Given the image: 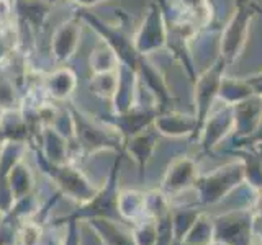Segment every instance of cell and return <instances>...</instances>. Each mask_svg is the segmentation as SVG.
Wrapping results in <instances>:
<instances>
[{
	"mask_svg": "<svg viewBox=\"0 0 262 245\" xmlns=\"http://www.w3.org/2000/svg\"><path fill=\"white\" fill-rule=\"evenodd\" d=\"M259 232V239H260V242H262V231H257Z\"/></svg>",
	"mask_w": 262,
	"mask_h": 245,
	"instance_id": "obj_39",
	"label": "cell"
},
{
	"mask_svg": "<svg viewBox=\"0 0 262 245\" xmlns=\"http://www.w3.org/2000/svg\"><path fill=\"white\" fill-rule=\"evenodd\" d=\"M159 137L161 134L152 125L149 128L143 129L141 133L131 136L129 139H126V141L123 142V151L131 155V159L136 162L139 172H143L144 167L147 165V162L151 160L156 147H158Z\"/></svg>",
	"mask_w": 262,
	"mask_h": 245,
	"instance_id": "obj_16",
	"label": "cell"
},
{
	"mask_svg": "<svg viewBox=\"0 0 262 245\" xmlns=\"http://www.w3.org/2000/svg\"><path fill=\"white\" fill-rule=\"evenodd\" d=\"M15 15L28 27L39 30L45 24L53 5L46 0H13Z\"/></svg>",
	"mask_w": 262,
	"mask_h": 245,
	"instance_id": "obj_21",
	"label": "cell"
},
{
	"mask_svg": "<svg viewBox=\"0 0 262 245\" xmlns=\"http://www.w3.org/2000/svg\"><path fill=\"white\" fill-rule=\"evenodd\" d=\"M248 82H249V84H251V85H254V84H259V82H262V72L259 74V76H257V77H252L251 80L248 79Z\"/></svg>",
	"mask_w": 262,
	"mask_h": 245,
	"instance_id": "obj_37",
	"label": "cell"
},
{
	"mask_svg": "<svg viewBox=\"0 0 262 245\" xmlns=\"http://www.w3.org/2000/svg\"><path fill=\"white\" fill-rule=\"evenodd\" d=\"M252 245H254V243H252ZM260 245H262V242H260Z\"/></svg>",
	"mask_w": 262,
	"mask_h": 245,
	"instance_id": "obj_40",
	"label": "cell"
},
{
	"mask_svg": "<svg viewBox=\"0 0 262 245\" xmlns=\"http://www.w3.org/2000/svg\"><path fill=\"white\" fill-rule=\"evenodd\" d=\"M82 18L80 15L76 13L71 18L64 20L59 27H57L53 33L51 38V53L53 61L57 65H64L69 62L74 54H76L79 43H80V35H82Z\"/></svg>",
	"mask_w": 262,
	"mask_h": 245,
	"instance_id": "obj_10",
	"label": "cell"
},
{
	"mask_svg": "<svg viewBox=\"0 0 262 245\" xmlns=\"http://www.w3.org/2000/svg\"><path fill=\"white\" fill-rule=\"evenodd\" d=\"M4 141L31 142V129L21 108L0 113V142Z\"/></svg>",
	"mask_w": 262,
	"mask_h": 245,
	"instance_id": "obj_19",
	"label": "cell"
},
{
	"mask_svg": "<svg viewBox=\"0 0 262 245\" xmlns=\"http://www.w3.org/2000/svg\"><path fill=\"white\" fill-rule=\"evenodd\" d=\"M174 245H190V243H185V242H176ZM205 245H225V243H221V242L213 240V242H210V243H205Z\"/></svg>",
	"mask_w": 262,
	"mask_h": 245,
	"instance_id": "obj_38",
	"label": "cell"
},
{
	"mask_svg": "<svg viewBox=\"0 0 262 245\" xmlns=\"http://www.w3.org/2000/svg\"><path fill=\"white\" fill-rule=\"evenodd\" d=\"M234 131L237 139L234 141H243L254 134L262 119V96H254L234 105Z\"/></svg>",
	"mask_w": 262,
	"mask_h": 245,
	"instance_id": "obj_15",
	"label": "cell"
},
{
	"mask_svg": "<svg viewBox=\"0 0 262 245\" xmlns=\"http://www.w3.org/2000/svg\"><path fill=\"white\" fill-rule=\"evenodd\" d=\"M243 183H246L244 165L241 160H234L223 167H218L208 175H199L192 188L196 193L199 206H210L225 200Z\"/></svg>",
	"mask_w": 262,
	"mask_h": 245,
	"instance_id": "obj_3",
	"label": "cell"
},
{
	"mask_svg": "<svg viewBox=\"0 0 262 245\" xmlns=\"http://www.w3.org/2000/svg\"><path fill=\"white\" fill-rule=\"evenodd\" d=\"M118 212L125 223L133 226L138 220L147 217V191L125 188L118 193Z\"/></svg>",
	"mask_w": 262,
	"mask_h": 245,
	"instance_id": "obj_18",
	"label": "cell"
},
{
	"mask_svg": "<svg viewBox=\"0 0 262 245\" xmlns=\"http://www.w3.org/2000/svg\"><path fill=\"white\" fill-rule=\"evenodd\" d=\"M215 240L225 245H252L256 231L252 208H239L213 217Z\"/></svg>",
	"mask_w": 262,
	"mask_h": 245,
	"instance_id": "obj_5",
	"label": "cell"
},
{
	"mask_svg": "<svg viewBox=\"0 0 262 245\" xmlns=\"http://www.w3.org/2000/svg\"><path fill=\"white\" fill-rule=\"evenodd\" d=\"M118 85V69L115 72H103V74H92L89 79V88L94 95L102 100H110L115 95V90Z\"/></svg>",
	"mask_w": 262,
	"mask_h": 245,
	"instance_id": "obj_28",
	"label": "cell"
},
{
	"mask_svg": "<svg viewBox=\"0 0 262 245\" xmlns=\"http://www.w3.org/2000/svg\"><path fill=\"white\" fill-rule=\"evenodd\" d=\"M259 10V7L252 0H237L236 12L233 18L228 21L223 36H221V53L220 57L228 65L233 64L234 59L241 54L248 36V24L251 18Z\"/></svg>",
	"mask_w": 262,
	"mask_h": 245,
	"instance_id": "obj_6",
	"label": "cell"
},
{
	"mask_svg": "<svg viewBox=\"0 0 262 245\" xmlns=\"http://www.w3.org/2000/svg\"><path fill=\"white\" fill-rule=\"evenodd\" d=\"M167 39V28H166V16L161 8L159 2L156 0L147 8L143 23L139 24L133 36V44L136 51L143 56H147L156 49L162 47Z\"/></svg>",
	"mask_w": 262,
	"mask_h": 245,
	"instance_id": "obj_9",
	"label": "cell"
},
{
	"mask_svg": "<svg viewBox=\"0 0 262 245\" xmlns=\"http://www.w3.org/2000/svg\"><path fill=\"white\" fill-rule=\"evenodd\" d=\"M74 5H77L80 8H90V7H97L100 4H105V2H112V0H69Z\"/></svg>",
	"mask_w": 262,
	"mask_h": 245,
	"instance_id": "obj_36",
	"label": "cell"
},
{
	"mask_svg": "<svg viewBox=\"0 0 262 245\" xmlns=\"http://www.w3.org/2000/svg\"><path fill=\"white\" fill-rule=\"evenodd\" d=\"M36 155V162L39 165V170L43 172L48 178L51 180L54 188L59 191L61 196L74 201L80 206L85 204L97 194L98 188L92 180H90L84 170L77 167V163H64V165H51V163L45 162L39 155Z\"/></svg>",
	"mask_w": 262,
	"mask_h": 245,
	"instance_id": "obj_2",
	"label": "cell"
},
{
	"mask_svg": "<svg viewBox=\"0 0 262 245\" xmlns=\"http://www.w3.org/2000/svg\"><path fill=\"white\" fill-rule=\"evenodd\" d=\"M234 129V110L231 105H228L225 110L218 111L213 116H208L200 131V144L203 152H210L220 144L229 131Z\"/></svg>",
	"mask_w": 262,
	"mask_h": 245,
	"instance_id": "obj_14",
	"label": "cell"
},
{
	"mask_svg": "<svg viewBox=\"0 0 262 245\" xmlns=\"http://www.w3.org/2000/svg\"><path fill=\"white\" fill-rule=\"evenodd\" d=\"M254 209V220H256V229L257 231H262V190L257 191L256 200H254L252 204Z\"/></svg>",
	"mask_w": 262,
	"mask_h": 245,
	"instance_id": "obj_35",
	"label": "cell"
},
{
	"mask_svg": "<svg viewBox=\"0 0 262 245\" xmlns=\"http://www.w3.org/2000/svg\"><path fill=\"white\" fill-rule=\"evenodd\" d=\"M154 128L158 129L161 136L180 137V136H192L196 133V119L195 116L176 113V111H162L154 119Z\"/></svg>",
	"mask_w": 262,
	"mask_h": 245,
	"instance_id": "obj_17",
	"label": "cell"
},
{
	"mask_svg": "<svg viewBox=\"0 0 262 245\" xmlns=\"http://www.w3.org/2000/svg\"><path fill=\"white\" fill-rule=\"evenodd\" d=\"M43 224L36 219H27L16 226L13 245H43L45 240Z\"/></svg>",
	"mask_w": 262,
	"mask_h": 245,
	"instance_id": "obj_27",
	"label": "cell"
},
{
	"mask_svg": "<svg viewBox=\"0 0 262 245\" xmlns=\"http://www.w3.org/2000/svg\"><path fill=\"white\" fill-rule=\"evenodd\" d=\"M0 70H2V69H0Z\"/></svg>",
	"mask_w": 262,
	"mask_h": 245,
	"instance_id": "obj_42",
	"label": "cell"
},
{
	"mask_svg": "<svg viewBox=\"0 0 262 245\" xmlns=\"http://www.w3.org/2000/svg\"><path fill=\"white\" fill-rule=\"evenodd\" d=\"M196 178H199L196 162L190 157H179L169 163L159 190L170 198V196L193 186Z\"/></svg>",
	"mask_w": 262,
	"mask_h": 245,
	"instance_id": "obj_11",
	"label": "cell"
},
{
	"mask_svg": "<svg viewBox=\"0 0 262 245\" xmlns=\"http://www.w3.org/2000/svg\"><path fill=\"white\" fill-rule=\"evenodd\" d=\"M23 105V96L18 93V90L13 85V82L4 76L0 70V113L20 110Z\"/></svg>",
	"mask_w": 262,
	"mask_h": 245,
	"instance_id": "obj_30",
	"label": "cell"
},
{
	"mask_svg": "<svg viewBox=\"0 0 262 245\" xmlns=\"http://www.w3.org/2000/svg\"><path fill=\"white\" fill-rule=\"evenodd\" d=\"M84 223L102 245H136L131 224L120 219L92 217Z\"/></svg>",
	"mask_w": 262,
	"mask_h": 245,
	"instance_id": "obj_12",
	"label": "cell"
},
{
	"mask_svg": "<svg viewBox=\"0 0 262 245\" xmlns=\"http://www.w3.org/2000/svg\"><path fill=\"white\" fill-rule=\"evenodd\" d=\"M28 151L27 142L4 141L0 142V177H7L16 163L25 159Z\"/></svg>",
	"mask_w": 262,
	"mask_h": 245,
	"instance_id": "obj_26",
	"label": "cell"
},
{
	"mask_svg": "<svg viewBox=\"0 0 262 245\" xmlns=\"http://www.w3.org/2000/svg\"><path fill=\"white\" fill-rule=\"evenodd\" d=\"M202 211L203 209L193 206H174L172 204V226H174L176 242H182L185 239L187 232L190 231V227L193 226Z\"/></svg>",
	"mask_w": 262,
	"mask_h": 245,
	"instance_id": "obj_25",
	"label": "cell"
},
{
	"mask_svg": "<svg viewBox=\"0 0 262 245\" xmlns=\"http://www.w3.org/2000/svg\"><path fill=\"white\" fill-rule=\"evenodd\" d=\"M120 61L113 49L105 43V41H98L97 46L92 49L89 59V67L92 74H103V72H115L118 69Z\"/></svg>",
	"mask_w": 262,
	"mask_h": 245,
	"instance_id": "obj_23",
	"label": "cell"
},
{
	"mask_svg": "<svg viewBox=\"0 0 262 245\" xmlns=\"http://www.w3.org/2000/svg\"><path fill=\"white\" fill-rule=\"evenodd\" d=\"M41 87L53 103L68 102L77 88V76L68 65H59L57 69L46 74Z\"/></svg>",
	"mask_w": 262,
	"mask_h": 245,
	"instance_id": "obj_13",
	"label": "cell"
},
{
	"mask_svg": "<svg viewBox=\"0 0 262 245\" xmlns=\"http://www.w3.org/2000/svg\"><path fill=\"white\" fill-rule=\"evenodd\" d=\"M244 165L246 183L251 185L256 191L262 190V147L260 145H248V147H236L229 151Z\"/></svg>",
	"mask_w": 262,
	"mask_h": 245,
	"instance_id": "obj_20",
	"label": "cell"
},
{
	"mask_svg": "<svg viewBox=\"0 0 262 245\" xmlns=\"http://www.w3.org/2000/svg\"><path fill=\"white\" fill-rule=\"evenodd\" d=\"M213 240H215V223H213V216H210L203 209L182 242L190 245H205Z\"/></svg>",
	"mask_w": 262,
	"mask_h": 245,
	"instance_id": "obj_24",
	"label": "cell"
},
{
	"mask_svg": "<svg viewBox=\"0 0 262 245\" xmlns=\"http://www.w3.org/2000/svg\"><path fill=\"white\" fill-rule=\"evenodd\" d=\"M69 110L74 119V144L80 154L94 155L105 151L123 152V141L117 131L103 125L100 119L94 121L74 106H69Z\"/></svg>",
	"mask_w": 262,
	"mask_h": 245,
	"instance_id": "obj_1",
	"label": "cell"
},
{
	"mask_svg": "<svg viewBox=\"0 0 262 245\" xmlns=\"http://www.w3.org/2000/svg\"><path fill=\"white\" fill-rule=\"evenodd\" d=\"M120 165H121V154L117 155V159L112 163L108 177H106L105 183L98 188L97 194L85 204H80L77 209L72 212L71 216L59 219L61 223L66 220H79L84 223L87 219L92 217H110V219H120L118 212V193H120Z\"/></svg>",
	"mask_w": 262,
	"mask_h": 245,
	"instance_id": "obj_4",
	"label": "cell"
},
{
	"mask_svg": "<svg viewBox=\"0 0 262 245\" xmlns=\"http://www.w3.org/2000/svg\"><path fill=\"white\" fill-rule=\"evenodd\" d=\"M228 64L218 57L216 62L208 70H205L199 79H195V119H196V133L195 137L200 136V131L205 121L210 116V108L215 98L220 95L221 82H223V72Z\"/></svg>",
	"mask_w": 262,
	"mask_h": 245,
	"instance_id": "obj_7",
	"label": "cell"
},
{
	"mask_svg": "<svg viewBox=\"0 0 262 245\" xmlns=\"http://www.w3.org/2000/svg\"><path fill=\"white\" fill-rule=\"evenodd\" d=\"M61 226H62L61 245H82L79 220H66Z\"/></svg>",
	"mask_w": 262,
	"mask_h": 245,
	"instance_id": "obj_32",
	"label": "cell"
},
{
	"mask_svg": "<svg viewBox=\"0 0 262 245\" xmlns=\"http://www.w3.org/2000/svg\"><path fill=\"white\" fill-rule=\"evenodd\" d=\"M182 10H185L187 21L193 23L195 27H205L211 21V8L208 0H179Z\"/></svg>",
	"mask_w": 262,
	"mask_h": 245,
	"instance_id": "obj_29",
	"label": "cell"
},
{
	"mask_svg": "<svg viewBox=\"0 0 262 245\" xmlns=\"http://www.w3.org/2000/svg\"><path fill=\"white\" fill-rule=\"evenodd\" d=\"M161 111L158 105H136L131 110L125 113H112V114H102L100 119L103 125L110 126L120 134L121 141L125 142L126 139L141 133L143 129L154 125V119Z\"/></svg>",
	"mask_w": 262,
	"mask_h": 245,
	"instance_id": "obj_8",
	"label": "cell"
},
{
	"mask_svg": "<svg viewBox=\"0 0 262 245\" xmlns=\"http://www.w3.org/2000/svg\"><path fill=\"white\" fill-rule=\"evenodd\" d=\"M259 145H260V147H262V144H259Z\"/></svg>",
	"mask_w": 262,
	"mask_h": 245,
	"instance_id": "obj_41",
	"label": "cell"
},
{
	"mask_svg": "<svg viewBox=\"0 0 262 245\" xmlns=\"http://www.w3.org/2000/svg\"><path fill=\"white\" fill-rule=\"evenodd\" d=\"M16 227L12 229L10 226H7L5 220L0 219V245H13L15 243V237H8V235H15Z\"/></svg>",
	"mask_w": 262,
	"mask_h": 245,
	"instance_id": "obj_34",
	"label": "cell"
},
{
	"mask_svg": "<svg viewBox=\"0 0 262 245\" xmlns=\"http://www.w3.org/2000/svg\"><path fill=\"white\" fill-rule=\"evenodd\" d=\"M133 237L136 245H156L158 243V229L152 217H144L133 226Z\"/></svg>",
	"mask_w": 262,
	"mask_h": 245,
	"instance_id": "obj_31",
	"label": "cell"
},
{
	"mask_svg": "<svg viewBox=\"0 0 262 245\" xmlns=\"http://www.w3.org/2000/svg\"><path fill=\"white\" fill-rule=\"evenodd\" d=\"M15 16V2L13 0H0V30L12 27Z\"/></svg>",
	"mask_w": 262,
	"mask_h": 245,
	"instance_id": "obj_33",
	"label": "cell"
},
{
	"mask_svg": "<svg viewBox=\"0 0 262 245\" xmlns=\"http://www.w3.org/2000/svg\"><path fill=\"white\" fill-rule=\"evenodd\" d=\"M7 182H8V186H10V190L13 193L15 201L36 190L35 174H33V170L28 163L25 162V159L16 163V165L8 172Z\"/></svg>",
	"mask_w": 262,
	"mask_h": 245,
	"instance_id": "obj_22",
	"label": "cell"
}]
</instances>
